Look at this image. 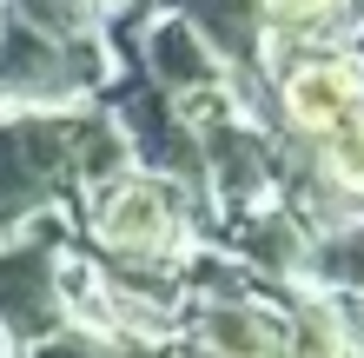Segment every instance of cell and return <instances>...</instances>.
Returning a JSON list of instances; mask_svg holds the SVG:
<instances>
[{"mask_svg":"<svg viewBox=\"0 0 364 358\" xmlns=\"http://www.w3.org/2000/svg\"><path fill=\"white\" fill-rule=\"evenodd\" d=\"M73 239L119 265H153V272H179L192 252L212 239V213L192 206L179 186H166L153 173H119L106 193H93L80 206Z\"/></svg>","mask_w":364,"mask_h":358,"instance_id":"1","label":"cell"},{"mask_svg":"<svg viewBox=\"0 0 364 358\" xmlns=\"http://www.w3.org/2000/svg\"><path fill=\"white\" fill-rule=\"evenodd\" d=\"M80 120H87V107H73V113H0V239H14L20 226L87 199Z\"/></svg>","mask_w":364,"mask_h":358,"instance_id":"2","label":"cell"},{"mask_svg":"<svg viewBox=\"0 0 364 358\" xmlns=\"http://www.w3.org/2000/svg\"><path fill=\"white\" fill-rule=\"evenodd\" d=\"M67 259H73V219L47 213L0 246V345L7 358L60 339L73 325L67 312Z\"/></svg>","mask_w":364,"mask_h":358,"instance_id":"3","label":"cell"},{"mask_svg":"<svg viewBox=\"0 0 364 358\" xmlns=\"http://www.w3.org/2000/svg\"><path fill=\"white\" fill-rule=\"evenodd\" d=\"M93 107L119 126L126 159L139 173H153L166 186H179L192 206H205V166H199V133H192V113L179 107L173 93H159L139 67H113L106 87L93 93ZM212 213V206H205Z\"/></svg>","mask_w":364,"mask_h":358,"instance_id":"4","label":"cell"},{"mask_svg":"<svg viewBox=\"0 0 364 358\" xmlns=\"http://www.w3.org/2000/svg\"><path fill=\"white\" fill-rule=\"evenodd\" d=\"M113 60L100 40H53L0 14V113H73L106 87Z\"/></svg>","mask_w":364,"mask_h":358,"instance_id":"5","label":"cell"},{"mask_svg":"<svg viewBox=\"0 0 364 358\" xmlns=\"http://www.w3.org/2000/svg\"><path fill=\"white\" fill-rule=\"evenodd\" d=\"M192 133H199V166H205V206L212 226L232 213H252V206L278 199V179H285V139L259 133L245 113H232V100H212V107H192Z\"/></svg>","mask_w":364,"mask_h":358,"instance_id":"6","label":"cell"},{"mask_svg":"<svg viewBox=\"0 0 364 358\" xmlns=\"http://www.w3.org/2000/svg\"><path fill=\"white\" fill-rule=\"evenodd\" d=\"M272 107H278V139L311 146L331 126L364 113V60L351 53H278L272 60Z\"/></svg>","mask_w":364,"mask_h":358,"instance_id":"7","label":"cell"},{"mask_svg":"<svg viewBox=\"0 0 364 358\" xmlns=\"http://www.w3.org/2000/svg\"><path fill=\"white\" fill-rule=\"evenodd\" d=\"M212 252H225V259H239L245 272H259L265 285H291L305 279V252H311V233L298 226L285 206H252V213H232L212 226Z\"/></svg>","mask_w":364,"mask_h":358,"instance_id":"8","label":"cell"},{"mask_svg":"<svg viewBox=\"0 0 364 358\" xmlns=\"http://www.w3.org/2000/svg\"><path fill=\"white\" fill-rule=\"evenodd\" d=\"M305 285L325 292V299H364V206H358V219L338 226V233L311 239V252H305Z\"/></svg>","mask_w":364,"mask_h":358,"instance_id":"9","label":"cell"},{"mask_svg":"<svg viewBox=\"0 0 364 358\" xmlns=\"http://www.w3.org/2000/svg\"><path fill=\"white\" fill-rule=\"evenodd\" d=\"M126 7V0H0V14H14L20 27L53 33V40H100V27Z\"/></svg>","mask_w":364,"mask_h":358,"instance_id":"10","label":"cell"},{"mask_svg":"<svg viewBox=\"0 0 364 358\" xmlns=\"http://www.w3.org/2000/svg\"><path fill=\"white\" fill-rule=\"evenodd\" d=\"M305 153H311L325 186H338L345 199H364V113H351L345 126H331V133L311 139Z\"/></svg>","mask_w":364,"mask_h":358,"instance_id":"11","label":"cell"},{"mask_svg":"<svg viewBox=\"0 0 364 358\" xmlns=\"http://www.w3.org/2000/svg\"><path fill=\"white\" fill-rule=\"evenodd\" d=\"M20 358H119V339H106V332H87V325H67L60 339L20 352Z\"/></svg>","mask_w":364,"mask_h":358,"instance_id":"12","label":"cell"},{"mask_svg":"<svg viewBox=\"0 0 364 358\" xmlns=\"http://www.w3.org/2000/svg\"><path fill=\"white\" fill-rule=\"evenodd\" d=\"M351 60H364V14H358V40H351Z\"/></svg>","mask_w":364,"mask_h":358,"instance_id":"13","label":"cell"}]
</instances>
